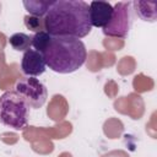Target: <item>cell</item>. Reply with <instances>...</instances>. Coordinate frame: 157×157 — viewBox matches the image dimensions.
<instances>
[{
  "instance_id": "30bf717a",
  "label": "cell",
  "mask_w": 157,
  "mask_h": 157,
  "mask_svg": "<svg viewBox=\"0 0 157 157\" xmlns=\"http://www.w3.org/2000/svg\"><path fill=\"white\" fill-rule=\"evenodd\" d=\"M150 2L147 1H132V6H135V11L137 13V16L144 20V21H148V22H155L157 18V10H147Z\"/></svg>"
},
{
  "instance_id": "8992f818",
  "label": "cell",
  "mask_w": 157,
  "mask_h": 157,
  "mask_svg": "<svg viewBox=\"0 0 157 157\" xmlns=\"http://www.w3.org/2000/svg\"><path fill=\"white\" fill-rule=\"evenodd\" d=\"M45 67L47 65L42 53L34 49H28L23 53V56L21 60V69L26 76L37 77L45 71Z\"/></svg>"
},
{
  "instance_id": "6da1fadb",
  "label": "cell",
  "mask_w": 157,
  "mask_h": 157,
  "mask_svg": "<svg viewBox=\"0 0 157 157\" xmlns=\"http://www.w3.org/2000/svg\"><path fill=\"white\" fill-rule=\"evenodd\" d=\"M44 31L53 37L83 38L91 29L90 6L83 0H56L48 9Z\"/></svg>"
},
{
  "instance_id": "3957f363",
  "label": "cell",
  "mask_w": 157,
  "mask_h": 157,
  "mask_svg": "<svg viewBox=\"0 0 157 157\" xmlns=\"http://www.w3.org/2000/svg\"><path fill=\"white\" fill-rule=\"evenodd\" d=\"M29 105L13 90L0 96V123L13 130H23L28 124Z\"/></svg>"
},
{
  "instance_id": "277c9868",
  "label": "cell",
  "mask_w": 157,
  "mask_h": 157,
  "mask_svg": "<svg viewBox=\"0 0 157 157\" xmlns=\"http://www.w3.org/2000/svg\"><path fill=\"white\" fill-rule=\"evenodd\" d=\"M132 23V2L119 1L113 6V15L105 27L102 28L107 37L125 38Z\"/></svg>"
},
{
  "instance_id": "7c38bea8",
  "label": "cell",
  "mask_w": 157,
  "mask_h": 157,
  "mask_svg": "<svg viewBox=\"0 0 157 157\" xmlns=\"http://www.w3.org/2000/svg\"><path fill=\"white\" fill-rule=\"evenodd\" d=\"M25 26L33 31V32H40V31H44V21L42 17H37V16H32V15H26L25 18Z\"/></svg>"
},
{
  "instance_id": "ba28073f",
  "label": "cell",
  "mask_w": 157,
  "mask_h": 157,
  "mask_svg": "<svg viewBox=\"0 0 157 157\" xmlns=\"http://www.w3.org/2000/svg\"><path fill=\"white\" fill-rule=\"evenodd\" d=\"M9 44L10 47L13 49V50H17V52H26L31 48L32 45V37H29L28 34L26 33H22V32H17V33H13L10 38H9Z\"/></svg>"
},
{
  "instance_id": "9c48e42d",
  "label": "cell",
  "mask_w": 157,
  "mask_h": 157,
  "mask_svg": "<svg viewBox=\"0 0 157 157\" xmlns=\"http://www.w3.org/2000/svg\"><path fill=\"white\" fill-rule=\"evenodd\" d=\"M53 4V1H23V6L26 7V10L29 12V15L32 16H37V17H44L48 9L50 7V5Z\"/></svg>"
},
{
  "instance_id": "52a82bcc",
  "label": "cell",
  "mask_w": 157,
  "mask_h": 157,
  "mask_svg": "<svg viewBox=\"0 0 157 157\" xmlns=\"http://www.w3.org/2000/svg\"><path fill=\"white\" fill-rule=\"evenodd\" d=\"M90 6V21L92 27L103 28L108 25L113 15V5L108 1H91Z\"/></svg>"
},
{
  "instance_id": "7a4b0ae2",
  "label": "cell",
  "mask_w": 157,
  "mask_h": 157,
  "mask_svg": "<svg viewBox=\"0 0 157 157\" xmlns=\"http://www.w3.org/2000/svg\"><path fill=\"white\" fill-rule=\"evenodd\" d=\"M45 65L58 74H71L86 61L83 42L75 37H53L43 52Z\"/></svg>"
},
{
  "instance_id": "8fae6325",
  "label": "cell",
  "mask_w": 157,
  "mask_h": 157,
  "mask_svg": "<svg viewBox=\"0 0 157 157\" xmlns=\"http://www.w3.org/2000/svg\"><path fill=\"white\" fill-rule=\"evenodd\" d=\"M50 38H52V36L45 31L37 32L32 37V47L34 48V50L43 54V52L45 50V48L48 47V44L50 42Z\"/></svg>"
},
{
  "instance_id": "5b68a950",
  "label": "cell",
  "mask_w": 157,
  "mask_h": 157,
  "mask_svg": "<svg viewBox=\"0 0 157 157\" xmlns=\"http://www.w3.org/2000/svg\"><path fill=\"white\" fill-rule=\"evenodd\" d=\"M15 91L25 99L29 108L38 109L43 107L47 101L48 91L43 82L36 77H23L20 78L15 85Z\"/></svg>"
}]
</instances>
